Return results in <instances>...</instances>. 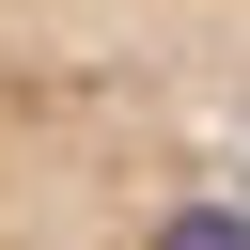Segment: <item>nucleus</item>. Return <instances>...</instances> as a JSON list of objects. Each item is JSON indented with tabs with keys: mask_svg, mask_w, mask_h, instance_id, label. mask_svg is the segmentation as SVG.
I'll return each instance as SVG.
<instances>
[{
	"mask_svg": "<svg viewBox=\"0 0 250 250\" xmlns=\"http://www.w3.org/2000/svg\"><path fill=\"white\" fill-rule=\"evenodd\" d=\"M156 250H250V219H234V203H172V219H156Z\"/></svg>",
	"mask_w": 250,
	"mask_h": 250,
	"instance_id": "f257e3e1",
	"label": "nucleus"
}]
</instances>
